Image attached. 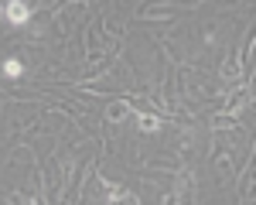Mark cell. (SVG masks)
Segmentation results:
<instances>
[{
    "instance_id": "cell-2",
    "label": "cell",
    "mask_w": 256,
    "mask_h": 205,
    "mask_svg": "<svg viewBox=\"0 0 256 205\" xmlns=\"http://www.w3.org/2000/svg\"><path fill=\"white\" fill-rule=\"evenodd\" d=\"M110 202L113 205H140L134 195H126V192H110Z\"/></svg>"
},
{
    "instance_id": "cell-3",
    "label": "cell",
    "mask_w": 256,
    "mask_h": 205,
    "mask_svg": "<svg viewBox=\"0 0 256 205\" xmlns=\"http://www.w3.org/2000/svg\"><path fill=\"white\" fill-rule=\"evenodd\" d=\"M4 72H7V76H20V62L18 58H7V62H4Z\"/></svg>"
},
{
    "instance_id": "cell-1",
    "label": "cell",
    "mask_w": 256,
    "mask_h": 205,
    "mask_svg": "<svg viewBox=\"0 0 256 205\" xmlns=\"http://www.w3.org/2000/svg\"><path fill=\"white\" fill-rule=\"evenodd\" d=\"M28 18H31V7L24 4V0H7V20L10 24H28Z\"/></svg>"
},
{
    "instance_id": "cell-4",
    "label": "cell",
    "mask_w": 256,
    "mask_h": 205,
    "mask_svg": "<svg viewBox=\"0 0 256 205\" xmlns=\"http://www.w3.org/2000/svg\"><path fill=\"white\" fill-rule=\"evenodd\" d=\"M140 126H144V130H158V120H154V116H140Z\"/></svg>"
}]
</instances>
